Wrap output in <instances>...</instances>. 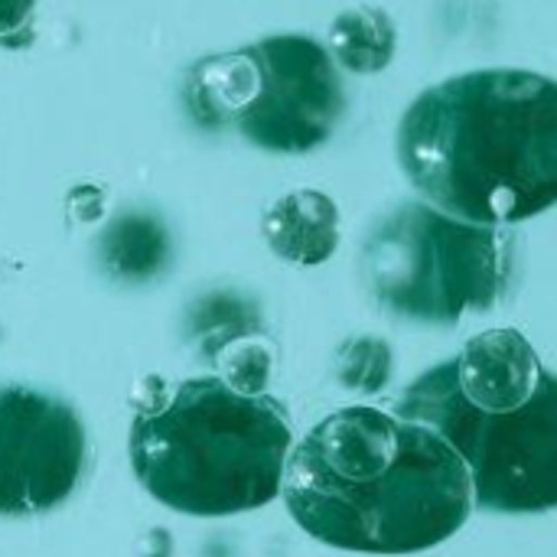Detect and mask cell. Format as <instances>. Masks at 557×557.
<instances>
[{"mask_svg":"<svg viewBox=\"0 0 557 557\" xmlns=\"http://www.w3.org/2000/svg\"><path fill=\"white\" fill-rule=\"evenodd\" d=\"M281 496L317 542L362 555H418L473 512L457 450L418 421L379 408L323 418L287 457Z\"/></svg>","mask_w":557,"mask_h":557,"instance_id":"1","label":"cell"},{"mask_svg":"<svg viewBox=\"0 0 557 557\" xmlns=\"http://www.w3.org/2000/svg\"><path fill=\"white\" fill-rule=\"evenodd\" d=\"M36 0H0V42L16 46L13 36H23L33 23Z\"/></svg>","mask_w":557,"mask_h":557,"instance_id":"12","label":"cell"},{"mask_svg":"<svg viewBox=\"0 0 557 557\" xmlns=\"http://www.w3.org/2000/svg\"><path fill=\"white\" fill-rule=\"evenodd\" d=\"M398 46V29L392 16L379 7L343 10L330 26V55L356 75L382 72Z\"/></svg>","mask_w":557,"mask_h":557,"instance_id":"10","label":"cell"},{"mask_svg":"<svg viewBox=\"0 0 557 557\" xmlns=\"http://www.w3.org/2000/svg\"><path fill=\"white\" fill-rule=\"evenodd\" d=\"M137 395L127 457L160 506L193 519L255 512L281 496L294 431L271 395H245L219 375L176 385L150 379Z\"/></svg>","mask_w":557,"mask_h":557,"instance_id":"4","label":"cell"},{"mask_svg":"<svg viewBox=\"0 0 557 557\" xmlns=\"http://www.w3.org/2000/svg\"><path fill=\"white\" fill-rule=\"evenodd\" d=\"M388 375H392V352L385 343L366 336V339H352L339 349V382L343 385L372 395L388 382Z\"/></svg>","mask_w":557,"mask_h":557,"instance_id":"11","label":"cell"},{"mask_svg":"<svg viewBox=\"0 0 557 557\" xmlns=\"http://www.w3.org/2000/svg\"><path fill=\"white\" fill-rule=\"evenodd\" d=\"M85 463L88 434L69 401L26 385L0 388V516L52 512L78 490Z\"/></svg>","mask_w":557,"mask_h":557,"instance_id":"7","label":"cell"},{"mask_svg":"<svg viewBox=\"0 0 557 557\" xmlns=\"http://www.w3.org/2000/svg\"><path fill=\"white\" fill-rule=\"evenodd\" d=\"M395 414L457 450L473 506L503 516L557 509V375L519 330L473 336L414 379Z\"/></svg>","mask_w":557,"mask_h":557,"instance_id":"3","label":"cell"},{"mask_svg":"<svg viewBox=\"0 0 557 557\" xmlns=\"http://www.w3.org/2000/svg\"><path fill=\"white\" fill-rule=\"evenodd\" d=\"M170 261V235L157 215L124 212L101 232V264L117 281H150Z\"/></svg>","mask_w":557,"mask_h":557,"instance_id":"9","label":"cell"},{"mask_svg":"<svg viewBox=\"0 0 557 557\" xmlns=\"http://www.w3.org/2000/svg\"><path fill=\"white\" fill-rule=\"evenodd\" d=\"M261 235L281 261L317 268L339 248V209L320 189H294L271 202Z\"/></svg>","mask_w":557,"mask_h":557,"instance_id":"8","label":"cell"},{"mask_svg":"<svg viewBox=\"0 0 557 557\" xmlns=\"http://www.w3.org/2000/svg\"><path fill=\"white\" fill-rule=\"evenodd\" d=\"M405 176L447 215L519 225L557 206V78L480 69L421 91L398 124Z\"/></svg>","mask_w":557,"mask_h":557,"instance_id":"2","label":"cell"},{"mask_svg":"<svg viewBox=\"0 0 557 557\" xmlns=\"http://www.w3.org/2000/svg\"><path fill=\"white\" fill-rule=\"evenodd\" d=\"M186 108L196 124L235 127L261 150L310 153L346 114V88L323 42L281 33L199 59L186 78Z\"/></svg>","mask_w":557,"mask_h":557,"instance_id":"5","label":"cell"},{"mask_svg":"<svg viewBox=\"0 0 557 557\" xmlns=\"http://www.w3.org/2000/svg\"><path fill=\"white\" fill-rule=\"evenodd\" d=\"M512 238L424 202L385 215L362 245V284L398 320L457 323L493 310L509 290Z\"/></svg>","mask_w":557,"mask_h":557,"instance_id":"6","label":"cell"}]
</instances>
